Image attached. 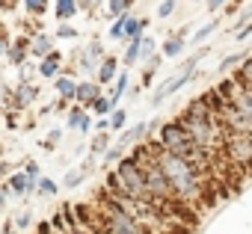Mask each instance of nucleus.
<instances>
[{
  "mask_svg": "<svg viewBox=\"0 0 252 234\" xmlns=\"http://www.w3.org/2000/svg\"><path fill=\"white\" fill-rule=\"evenodd\" d=\"M83 178H86V172H83V169H74V172H68V175L63 178V184H65L68 190H74V187H80Z\"/></svg>",
  "mask_w": 252,
  "mask_h": 234,
  "instance_id": "nucleus-28",
  "label": "nucleus"
},
{
  "mask_svg": "<svg viewBox=\"0 0 252 234\" xmlns=\"http://www.w3.org/2000/svg\"><path fill=\"white\" fill-rule=\"evenodd\" d=\"M12 222H15V228H30V222H33V216H30V210H18L15 216H12Z\"/></svg>",
  "mask_w": 252,
  "mask_h": 234,
  "instance_id": "nucleus-30",
  "label": "nucleus"
},
{
  "mask_svg": "<svg viewBox=\"0 0 252 234\" xmlns=\"http://www.w3.org/2000/svg\"><path fill=\"white\" fill-rule=\"evenodd\" d=\"M116 175H119V190L113 196H125V199H134V202H152L149 199V175L137 157L119 160Z\"/></svg>",
  "mask_w": 252,
  "mask_h": 234,
  "instance_id": "nucleus-2",
  "label": "nucleus"
},
{
  "mask_svg": "<svg viewBox=\"0 0 252 234\" xmlns=\"http://www.w3.org/2000/svg\"><path fill=\"white\" fill-rule=\"evenodd\" d=\"M125 92H128V74L122 71V74H119V80H116V86H113V92H110V101H113V104H119V98H122Z\"/></svg>",
  "mask_w": 252,
  "mask_h": 234,
  "instance_id": "nucleus-20",
  "label": "nucleus"
},
{
  "mask_svg": "<svg viewBox=\"0 0 252 234\" xmlns=\"http://www.w3.org/2000/svg\"><path fill=\"white\" fill-rule=\"evenodd\" d=\"M30 45H33L30 39H18V45H9V48H6V54H9L12 65H21V62H24V57H27Z\"/></svg>",
  "mask_w": 252,
  "mask_h": 234,
  "instance_id": "nucleus-12",
  "label": "nucleus"
},
{
  "mask_svg": "<svg viewBox=\"0 0 252 234\" xmlns=\"http://www.w3.org/2000/svg\"><path fill=\"white\" fill-rule=\"evenodd\" d=\"M214 30H217V18H214V21H208V24H205V27H199V30H196V36H193V42H190V45H202V42H205V39H208V36H214Z\"/></svg>",
  "mask_w": 252,
  "mask_h": 234,
  "instance_id": "nucleus-22",
  "label": "nucleus"
},
{
  "mask_svg": "<svg viewBox=\"0 0 252 234\" xmlns=\"http://www.w3.org/2000/svg\"><path fill=\"white\" fill-rule=\"evenodd\" d=\"M205 54H208V48H199V51H196V54H193V57H190V59H187V62H184L172 77H169V80H163V83H160V89L152 95V104H155V107H158V104H163V101H166L169 95H175L184 83H190V77L196 74V65L205 59Z\"/></svg>",
  "mask_w": 252,
  "mask_h": 234,
  "instance_id": "nucleus-4",
  "label": "nucleus"
},
{
  "mask_svg": "<svg viewBox=\"0 0 252 234\" xmlns=\"http://www.w3.org/2000/svg\"><path fill=\"white\" fill-rule=\"evenodd\" d=\"M172 9H175V0H163V3L158 6V18H169Z\"/></svg>",
  "mask_w": 252,
  "mask_h": 234,
  "instance_id": "nucleus-34",
  "label": "nucleus"
},
{
  "mask_svg": "<svg viewBox=\"0 0 252 234\" xmlns=\"http://www.w3.org/2000/svg\"><path fill=\"white\" fill-rule=\"evenodd\" d=\"M225 3H228V0H208V9H211V12H217V9H222Z\"/></svg>",
  "mask_w": 252,
  "mask_h": 234,
  "instance_id": "nucleus-37",
  "label": "nucleus"
},
{
  "mask_svg": "<svg viewBox=\"0 0 252 234\" xmlns=\"http://www.w3.org/2000/svg\"><path fill=\"white\" fill-rule=\"evenodd\" d=\"M101 98V89H98V83H92V80H83L80 86H77V101L80 104H95Z\"/></svg>",
  "mask_w": 252,
  "mask_h": 234,
  "instance_id": "nucleus-8",
  "label": "nucleus"
},
{
  "mask_svg": "<svg viewBox=\"0 0 252 234\" xmlns=\"http://www.w3.org/2000/svg\"><path fill=\"white\" fill-rule=\"evenodd\" d=\"M3 6H6V9H12V6H15V0H3Z\"/></svg>",
  "mask_w": 252,
  "mask_h": 234,
  "instance_id": "nucleus-42",
  "label": "nucleus"
},
{
  "mask_svg": "<svg viewBox=\"0 0 252 234\" xmlns=\"http://www.w3.org/2000/svg\"><path fill=\"white\" fill-rule=\"evenodd\" d=\"M48 137H51V140H48V146H57V143L63 140V131H51Z\"/></svg>",
  "mask_w": 252,
  "mask_h": 234,
  "instance_id": "nucleus-38",
  "label": "nucleus"
},
{
  "mask_svg": "<svg viewBox=\"0 0 252 234\" xmlns=\"http://www.w3.org/2000/svg\"><path fill=\"white\" fill-rule=\"evenodd\" d=\"M184 48H187V42H184L181 36H172V39H169V42L163 45V57H178V54H181Z\"/></svg>",
  "mask_w": 252,
  "mask_h": 234,
  "instance_id": "nucleus-19",
  "label": "nucleus"
},
{
  "mask_svg": "<svg viewBox=\"0 0 252 234\" xmlns=\"http://www.w3.org/2000/svg\"><path fill=\"white\" fill-rule=\"evenodd\" d=\"M155 163H158V166L163 169V175L169 178V184H172L178 202H184V205H199V202H202L205 181H202V175H199L184 157H175V154H169V151H163V148L158 146Z\"/></svg>",
  "mask_w": 252,
  "mask_h": 234,
  "instance_id": "nucleus-1",
  "label": "nucleus"
},
{
  "mask_svg": "<svg viewBox=\"0 0 252 234\" xmlns=\"http://www.w3.org/2000/svg\"><path fill=\"white\" fill-rule=\"evenodd\" d=\"M196 3H208V0H196Z\"/></svg>",
  "mask_w": 252,
  "mask_h": 234,
  "instance_id": "nucleus-43",
  "label": "nucleus"
},
{
  "mask_svg": "<svg viewBox=\"0 0 252 234\" xmlns=\"http://www.w3.org/2000/svg\"><path fill=\"white\" fill-rule=\"evenodd\" d=\"M116 68H119L116 59H104L101 68H98V83H110V80L116 77Z\"/></svg>",
  "mask_w": 252,
  "mask_h": 234,
  "instance_id": "nucleus-18",
  "label": "nucleus"
},
{
  "mask_svg": "<svg viewBox=\"0 0 252 234\" xmlns=\"http://www.w3.org/2000/svg\"><path fill=\"white\" fill-rule=\"evenodd\" d=\"M152 57H158L155 54V39L152 36H143V62H149Z\"/></svg>",
  "mask_w": 252,
  "mask_h": 234,
  "instance_id": "nucleus-31",
  "label": "nucleus"
},
{
  "mask_svg": "<svg viewBox=\"0 0 252 234\" xmlns=\"http://www.w3.org/2000/svg\"><path fill=\"white\" fill-rule=\"evenodd\" d=\"M92 113H95V116H107V113H113V101L101 95V98L92 104Z\"/></svg>",
  "mask_w": 252,
  "mask_h": 234,
  "instance_id": "nucleus-27",
  "label": "nucleus"
},
{
  "mask_svg": "<svg viewBox=\"0 0 252 234\" xmlns=\"http://www.w3.org/2000/svg\"><path fill=\"white\" fill-rule=\"evenodd\" d=\"M125 122H128V116H125V110H113V116H110V128H125Z\"/></svg>",
  "mask_w": 252,
  "mask_h": 234,
  "instance_id": "nucleus-32",
  "label": "nucleus"
},
{
  "mask_svg": "<svg viewBox=\"0 0 252 234\" xmlns=\"http://www.w3.org/2000/svg\"><path fill=\"white\" fill-rule=\"evenodd\" d=\"M39 190H42L45 196H54V193H57V184H54L51 178H39Z\"/></svg>",
  "mask_w": 252,
  "mask_h": 234,
  "instance_id": "nucleus-35",
  "label": "nucleus"
},
{
  "mask_svg": "<svg viewBox=\"0 0 252 234\" xmlns=\"http://www.w3.org/2000/svg\"><path fill=\"white\" fill-rule=\"evenodd\" d=\"M89 113H83L80 107H71V113H68V119H65V125L71 128V131H80V125H83V119H86Z\"/></svg>",
  "mask_w": 252,
  "mask_h": 234,
  "instance_id": "nucleus-21",
  "label": "nucleus"
},
{
  "mask_svg": "<svg viewBox=\"0 0 252 234\" xmlns=\"http://www.w3.org/2000/svg\"><path fill=\"white\" fill-rule=\"evenodd\" d=\"M36 95H39V89H36L33 83H21V86H18V95H15V104H18V107H27V104L36 101Z\"/></svg>",
  "mask_w": 252,
  "mask_h": 234,
  "instance_id": "nucleus-16",
  "label": "nucleus"
},
{
  "mask_svg": "<svg viewBox=\"0 0 252 234\" xmlns=\"http://www.w3.org/2000/svg\"><path fill=\"white\" fill-rule=\"evenodd\" d=\"M24 9L30 15H45L48 12V0H24Z\"/></svg>",
  "mask_w": 252,
  "mask_h": 234,
  "instance_id": "nucleus-24",
  "label": "nucleus"
},
{
  "mask_svg": "<svg viewBox=\"0 0 252 234\" xmlns=\"http://www.w3.org/2000/svg\"><path fill=\"white\" fill-rule=\"evenodd\" d=\"M113 160H125V157H122V146H116V148H110V151L104 154V163H113Z\"/></svg>",
  "mask_w": 252,
  "mask_h": 234,
  "instance_id": "nucleus-36",
  "label": "nucleus"
},
{
  "mask_svg": "<svg viewBox=\"0 0 252 234\" xmlns=\"http://www.w3.org/2000/svg\"><path fill=\"white\" fill-rule=\"evenodd\" d=\"M27 175L36 181V178H39V166H36V163H27Z\"/></svg>",
  "mask_w": 252,
  "mask_h": 234,
  "instance_id": "nucleus-39",
  "label": "nucleus"
},
{
  "mask_svg": "<svg viewBox=\"0 0 252 234\" xmlns=\"http://www.w3.org/2000/svg\"><path fill=\"white\" fill-rule=\"evenodd\" d=\"M249 33H252V27H243V30H240V33H237V42H243V39H246V36H249Z\"/></svg>",
  "mask_w": 252,
  "mask_h": 234,
  "instance_id": "nucleus-41",
  "label": "nucleus"
},
{
  "mask_svg": "<svg viewBox=\"0 0 252 234\" xmlns=\"http://www.w3.org/2000/svg\"><path fill=\"white\" fill-rule=\"evenodd\" d=\"M57 39H77V30H74L71 24H60V30H57Z\"/></svg>",
  "mask_w": 252,
  "mask_h": 234,
  "instance_id": "nucleus-33",
  "label": "nucleus"
},
{
  "mask_svg": "<svg viewBox=\"0 0 252 234\" xmlns=\"http://www.w3.org/2000/svg\"><path fill=\"white\" fill-rule=\"evenodd\" d=\"M134 62H143V36L131 39L128 51H125V65H134Z\"/></svg>",
  "mask_w": 252,
  "mask_h": 234,
  "instance_id": "nucleus-14",
  "label": "nucleus"
},
{
  "mask_svg": "<svg viewBox=\"0 0 252 234\" xmlns=\"http://www.w3.org/2000/svg\"><path fill=\"white\" fill-rule=\"evenodd\" d=\"M237 62H246V57H243V54H228V57H225V59H222V62L217 65V71L222 74V71H228V68H234Z\"/></svg>",
  "mask_w": 252,
  "mask_h": 234,
  "instance_id": "nucleus-26",
  "label": "nucleus"
},
{
  "mask_svg": "<svg viewBox=\"0 0 252 234\" xmlns=\"http://www.w3.org/2000/svg\"><path fill=\"white\" fill-rule=\"evenodd\" d=\"M30 54H33V57H42V59L51 57V54H57V51H54V39H51V36H39V39H33Z\"/></svg>",
  "mask_w": 252,
  "mask_h": 234,
  "instance_id": "nucleus-10",
  "label": "nucleus"
},
{
  "mask_svg": "<svg viewBox=\"0 0 252 234\" xmlns=\"http://www.w3.org/2000/svg\"><path fill=\"white\" fill-rule=\"evenodd\" d=\"M107 143H110V137L101 131V134L92 140V157H98V154H107V151H110V148H107Z\"/></svg>",
  "mask_w": 252,
  "mask_h": 234,
  "instance_id": "nucleus-23",
  "label": "nucleus"
},
{
  "mask_svg": "<svg viewBox=\"0 0 252 234\" xmlns=\"http://www.w3.org/2000/svg\"><path fill=\"white\" fill-rule=\"evenodd\" d=\"M39 74H42V77H54V80H57V74H60V54L45 57V59H42V65H39Z\"/></svg>",
  "mask_w": 252,
  "mask_h": 234,
  "instance_id": "nucleus-15",
  "label": "nucleus"
},
{
  "mask_svg": "<svg viewBox=\"0 0 252 234\" xmlns=\"http://www.w3.org/2000/svg\"><path fill=\"white\" fill-rule=\"evenodd\" d=\"M77 3H80L83 9H92V6H98V0H77Z\"/></svg>",
  "mask_w": 252,
  "mask_h": 234,
  "instance_id": "nucleus-40",
  "label": "nucleus"
},
{
  "mask_svg": "<svg viewBox=\"0 0 252 234\" xmlns=\"http://www.w3.org/2000/svg\"><path fill=\"white\" fill-rule=\"evenodd\" d=\"M80 9L77 0H57V21L60 24H68V18H74Z\"/></svg>",
  "mask_w": 252,
  "mask_h": 234,
  "instance_id": "nucleus-9",
  "label": "nucleus"
},
{
  "mask_svg": "<svg viewBox=\"0 0 252 234\" xmlns=\"http://www.w3.org/2000/svg\"><path fill=\"white\" fill-rule=\"evenodd\" d=\"M101 42H89L83 51H80V71L83 74H92L95 68H101Z\"/></svg>",
  "mask_w": 252,
  "mask_h": 234,
  "instance_id": "nucleus-6",
  "label": "nucleus"
},
{
  "mask_svg": "<svg viewBox=\"0 0 252 234\" xmlns=\"http://www.w3.org/2000/svg\"><path fill=\"white\" fill-rule=\"evenodd\" d=\"M54 86H57L60 98H65V101H68V98H77V86H80V83H74L71 77H57V80H54Z\"/></svg>",
  "mask_w": 252,
  "mask_h": 234,
  "instance_id": "nucleus-13",
  "label": "nucleus"
},
{
  "mask_svg": "<svg viewBox=\"0 0 252 234\" xmlns=\"http://www.w3.org/2000/svg\"><path fill=\"white\" fill-rule=\"evenodd\" d=\"M146 131H149V125L146 122H140V125H134V128H128L122 137H119V146L125 148V146H134V143H140V137H146Z\"/></svg>",
  "mask_w": 252,
  "mask_h": 234,
  "instance_id": "nucleus-11",
  "label": "nucleus"
},
{
  "mask_svg": "<svg viewBox=\"0 0 252 234\" xmlns=\"http://www.w3.org/2000/svg\"><path fill=\"white\" fill-rule=\"evenodd\" d=\"M101 231L104 234H149L113 196L104 202V225H101Z\"/></svg>",
  "mask_w": 252,
  "mask_h": 234,
  "instance_id": "nucleus-3",
  "label": "nucleus"
},
{
  "mask_svg": "<svg viewBox=\"0 0 252 234\" xmlns=\"http://www.w3.org/2000/svg\"><path fill=\"white\" fill-rule=\"evenodd\" d=\"M125 27H128V15H122L119 21H113V27H110V39H125Z\"/></svg>",
  "mask_w": 252,
  "mask_h": 234,
  "instance_id": "nucleus-29",
  "label": "nucleus"
},
{
  "mask_svg": "<svg viewBox=\"0 0 252 234\" xmlns=\"http://www.w3.org/2000/svg\"><path fill=\"white\" fill-rule=\"evenodd\" d=\"M131 3H134V0H110V12H113L116 18H122V15H128Z\"/></svg>",
  "mask_w": 252,
  "mask_h": 234,
  "instance_id": "nucleus-25",
  "label": "nucleus"
},
{
  "mask_svg": "<svg viewBox=\"0 0 252 234\" xmlns=\"http://www.w3.org/2000/svg\"><path fill=\"white\" fill-rule=\"evenodd\" d=\"M234 80H237L243 89H252V59H246V62H240V65H237Z\"/></svg>",
  "mask_w": 252,
  "mask_h": 234,
  "instance_id": "nucleus-17",
  "label": "nucleus"
},
{
  "mask_svg": "<svg viewBox=\"0 0 252 234\" xmlns=\"http://www.w3.org/2000/svg\"><path fill=\"white\" fill-rule=\"evenodd\" d=\"M33 184H39V181H33L27 172H18V175H12V178H9V190H12V193H18V196L33 193Z\"/></svg>",
  "mask_w": 252,
  "mask_h": 234,
  "instance_id": "nucleus-7",
  "label": "nucleus"
},
{
  "mask_svg": "<svg viewBox=\"0 0 252 234\" xmlns=\"http://www.w3.org/2000/svg\"><path fill=\"white\" fill-rule=\"evenodd\" d=\"M222 154H225L234 166H252V134H234V131H225Z\"/></svg>",
  "mask_w": 252,
  "mask_h": 234,
  "instance_id": "nucleus-5",
  "label": "nucleus"
}]
</instances>
